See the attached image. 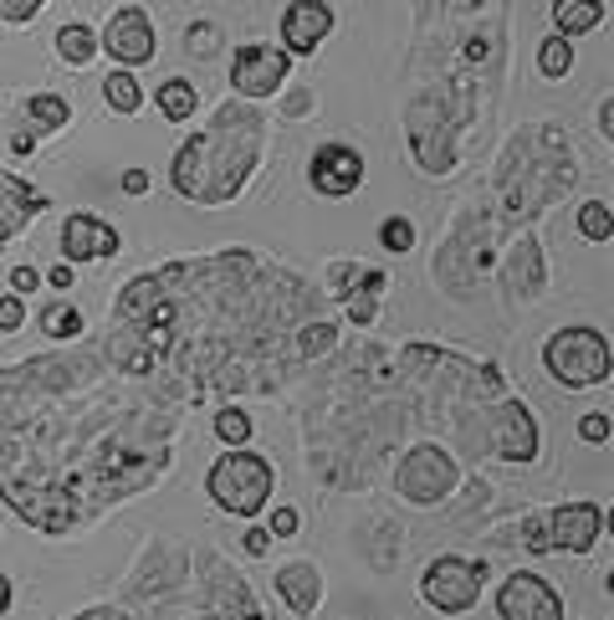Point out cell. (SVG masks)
<instances>
[{
  "label": "cell",
  "mask_w": 614,
  "mask_h": 620,
  "mask_svg": "<svg viewBox=\"0 0 614 620\" xmlns=\"http://www.w3.org/2000/svg\"><path fill=\"white\" fill-rule=\"evenodd\" d=\"M169 446L174 420L129 401L108 380L103 354L0 369V498L41 534L62 538L129 498L93 452L139 492L169 467Z\"/></svg>",
  "instance_id": "1"
},
{
  "label": "cell",
  "mask_w": 614,
  "mask_h": 620,
  "mask_svg": "<svg viewBox=\"0 0 614 620\" xmlns=\"http://www.w3.org/2000/svg\"><path fill=\"white\" fill-rule=\"evenodd\" d=\"M266 150V118L246 103H226L210 114V123L190 134L174 150L169 184L190 205H226L246 190L251 169L262 165Z\"/></svg>",
  "instance_id": "2"
},
{
  "label": "cell",
  "mask_w": 614,
  "mask_h": 620,
  "mask_svg": "<svg viewBox=\"0 0 614 620\" xmlns=\"http://www.w3.org/2000/svg\"><path fill=\"white\" fill-rule=\"evenodd\" d=\"M272 487H277V467L256 456L251 446H226V456H216V467L205 472V492L220 513L231 518H256L272 503Z\"/></svg>",
  "instance_id": "3"
},
{
  "label": "cell",
  "mask_w": 614,
  "mask_h": 620,
  "mask_svg": "<svg viewBox=\"0 0 614 620\" xmlns=\"http://www.w3.org/2000/svg\"><path fill=\"white\" fill-rule=\"evenodd\" d=\"M543 369L553 374V385H564V390L604 385L614 369L610 338L599 334V329H589V323H568V329H558L543 344Z\"/></svg>",
  "instance_id": "4"
},
{
  "label": "cell",
  "mask_w": 614,
  "mask_h": 620,
  "mask_svg": "<svg viewBox=\"0 0 614 620\" xmlns=\"http://www.w3.org/2000/svg\"><path fill=\"white\" fill-rule=\"evenodd\" d=\"M456 482H461V467H456V456H450L446 446H435V441L410 446L405 462H399V472H395V492L416 508L446 503L450 492H456Z\"/></svg>",
  "instance_id": "5"
},
{
  "label": "cell",
  "mask_w": 614,
  "mask_h": 620,
  "mask_svg": "<svg viewBox=\"0 0 614 620\" xmlns=\"http://www.w3.org/2000/svg\"><path fill=\"white\" fill-rule=\"evenodd\" d=\"M482 580H486V564L477 559H461V553H441L425 564L420 574V600L441 610V616H466V610H477L482 600Z\"/></svg>",
  "instance_id": "6"
},
{
  "label": "cell",
  "mask_w": 614,
  "mask_h": 620,
  "mask_svg": "<svg viewBox=\"0 0 614 620\" xmlns=\"http://www.w3.org/2000/svg\"><path fill=\"white\" fill-rule=\"evenodd\" d=\"M497 620H568L564 595L538 570H513L497 585Z\"/></svg>",
  "instance_id": "7"
},
{
  "label": "cell",
  "mask_w": 614,
  "mask_h": 620,
  "mask_svg": "<svg viewBox=\"0 0 614 620\" xmlns=\"http://www.w3.org/2000/svg\"><path fill=\"white\" fill-rule=\"evenodd\" d=\"M98 51H108L118 68H149L159 41H154V21L144 5H118L98 36Z\"/></svg>",
  "instance_id": "8"
},
{
  "label": "cell",
  "mask_w": 614,
  "mask_h": 620,
  "mask_svg": "<svg viewBox=\"0 0 614 620\" xmlns=\"http://www.w3.org/2000/svg\"><path fill=\"white\" fill-rule=\"evenodd\" d=\"M543 523H549V549L558 553H594L604 544V528H610L604 508L589 503V498L558 503L553 513H543Z\"/></svg>",
  "instance_id": "9"
},
{
  "label": "cell",
  "mask_w": 614,
  "mask_h": 620,
  "mask_svg": "<svg viewBox=\"0 0 614 620\" xmlns=\"http://www.w3.org/2000/svg\"><path fill=\"white\" fill-rule=\"evenodd\" d=\"M287 68H292V57H287L282 47H262V41H251V47H236L231 87L246 103L277 98V93H282V83H287Z\"/></svg>",
  "instance_id": "10"
},
{
  "label": "cell",
  "mask_w": 614,
  "mask_h": 620,
  "mask_svg": "<svg viewBox=\"0 0 614 620\" xmlns=\"http://www.w3.org/2000/svg\"><path fill=\"white\" fill-rule=\"evenodd\" d=\"M486 452L497 462H517V467H528L538 456V426H532V410L522 401H502L486 416Z\"/></svg>",
  "instance_id": "11"
},
{
  "label": "cell",
  "mask_w": 614,
  "mask_h": 620,
  "mask_svg": "<svg viewBox=\"0 0 614 620\" xmlns=\"http://www.w3.org/2000/svg\"><path fill=\"white\" fill-rule=\"evenodd\" d=\"M308 184L323 201H349L364 184V154L349 150V144H317L313 159H308Z\"/></svg>",
  "instance_id": "12"
},
{
  "label": "cell",
  "mask_w": 614,
  "mask_h": 620,
  "mask_svg": "<svg viewBox=\"0 0 614 620\" xmlns=\"http://www.w3.org/2000/svg\"><path fill=\"white\" fill-rule=\"evenodd\" d=\"M118 247H123V236H118L103 216H93V211H72V216L62 220V262H72V267L113 262Z\"/></svg>",
  "instance_id": "13"
},
{
  "label": "cell",
  "mask_w": 614,
  "mask_h": 620,
  "mask_svg": "<svg viewBox=\"0 0 614 620\" xmlns=\"http://www.w3.org/2000/svg\"><path fill=\"white\" fill-rule=\"evenodd\" d=\"M333 32V5L323 0H292L282 11V51L287 57H313Z\"/></svg>",
  "instance_id": "14"
},
{
  "label": "cell",
  "mask_w": 614,
  "mask_h": 620,
  "mask_svg": "<svg viewBox=\"0 0 614 620\" xmlns=\"http://www.w3.org/2000/svg\"><path fill=\"white\" fill-rule=\"evenodd\" d=\"M36 211H47V195L0 169V247H5L16 231H26V226L36 220Z\"/></svg>",
  "instance_id": "15"
},
{
  "label": "cell",
  "mask_w": 614,
  "mask_h": 620,
  "mask_svg": "<svg viewBox=\"0 0 614 620\" xmlns=\"http://www.w3.org/2000/svg\"><path fill=\"white\" fill-rule=\"evenodd\" d=\"M277 595H282V605L292 616L308 620L317 605H323V570L308 564V559H292V564L277 570Z\"/></svg>",
  "instance_id": "16"
},
{
  "label": "cell",
  "mask_w": 614,
  "mask_h": 620,
  "mask_svg": "<svg viewBox=\"0 0 614 620\" xmlns=\"http://www.w3.org/2000/svg\"><path fill=\"white\" fill-rule=\"evenodd\" d=\"M507 287H513L517 298H543V287H549V262H543V247H538V236H522L507 257Z\"/></svg>",
  "instance_id": "17"
},
{
  "label": "cell",
  "mask_w": 614,
  "mask_h": 620,
  "mask_svg": "<svg viewBox=\"0 0 614 620\" xmlns=\"http://www.w3.org/2000/svg\"><path fill=\"white\" fill-rule=\"evenodd\" d=\"M553 26L558 36H589L604 26V0H553Z\"/></svg>",
  "instance_id": "18"
},
{
  "label": "cell",
  "mask_w": 614,
  "mask_h": 620,
  "mask_svg": "<svg viewBox=\"0 0 614 620\" xmlns=\"http://www.w3.org/2000/svg\"><path fill=\"white\" fill-rule=\"evenodd\" d=\"M154 103H159V114H165L169 123H190L200 108V93H195V83H184V78H165V83L154 87Z\"/></svg>",
  "instance_id": "19"
},
{
  "label": "cell",
  "mask_w": 614,
  "mask_h": 620,
  "mask_svg": "<svg viewBox=\"0 0 614 620\" xmlns=\"http://www.w3.org/2000/svg\"><path fill=\"white\" fill-rule=\"evenodd\" d=\"M26 118L36 123V134H62L67 123H72V103L62 93H32L26 98Z\"/></svg>",
  "instance_id": "20"
},
{
  "label": "cell",
  "mask_w": 614,
  "mask_h": 620,
  "mask_svg": "<svg viewBox=\"0 0 614 620\" xmlns=\"http://www.w3.org/2000/svg\"><path fill=\"white\" fill-rule=\"evenodd\" d=\"M103 98H108V108H113V114H139V108H144V83H139V78H133V68H118V72H108V78H103Z\"/></svg>",
  "instance_id": "21"
},
{
  "label": "cell",
  "mask_w": 614,
  "mask_h": 620,
  "mask_svg": "<svg viewBox=\"0 0 614 620\" xmlns=\"http://www.w3.org/2000/svg\"><path fill=\"white\" fill-rule=\"evenodd\" d=\"M57 57H62L67 68H87L98 57V32L93 26H62L57 32Z\"/></svg>",
  "instance_id": "22"
},
{
  "label": "cell",
  "mask_w": 614,
  "mask_h": 620,
  "mask_svg": "<svg viewBox=\"0 0 614 620\" xmlns=\"http://www.w3.org/2000/svg\"><path fill=\"white\" fill-rule=\"evenodd\" d=\"M210 426H216L220 446H251V431H256V420H251L241 405H220Z\"/></svg>",
  "instance_id": "23"
},
{
  "label": "cell",
  "mask_w": 614,
  "mask_h": 620,
  "mask_svg": "<svg viewBox=\"0 0 614 620\" xmlns=\"http://www.w3.org/2000/svg\"><path fill=\"white\" fill-rule=\"evenodd\" d=\"M41 334L67 344V338L83 334V313H77L72 302H47V308H41Z\"/></svg>",
  "instance_id": "24"
},
{
  "label": "cell",
  "mask_w": 614,
  "mask_h": 620,
  "mask_svg": "<svg viewBox=\"0 0 614 620\" xmlns=\"http://www.w3.org/2000/svg\"><path fill=\"white\" fill-rule=\"evenodd\" d=\"M538 72L549 78V83H558V78H568L574 72V47H568V36L553 32L543 47H538Z\"/></svg>",
  "instance_id": "25"
},
{
  "label": "cell",
  "mask_w": 614,
  "mask_h": 620,
  "mask_svg": "<svg viewBox=\"0 0 614 620\" xmlns=\"http://www.w3.org/2000/svg\"><path fill=\"white\" fill-rule=\"evenodd\" d=\"M333 344H338V323H302L298 338H292V349H298L302 359H317V354H328Z\"/></svg>",
  "instance_id": "26"
},
{
  "label": "cell",
  "mask_w": 614,
  "mask_h": 620,
  "mask_svg": "<svg viewBox=\"0 0 614 620\" xmlns=\"http://www.w3.org/2000/svg\"><path fill=\"white\" fill-rule=\"evenodd\" d=\"M579 231L589 236V241H599V247H604V241L614 236L610 201H583V205H579Z\"/></svg>",
  "instance_id": "27"
},
{
  "label": "cell",
  "mask_w": 614,
  "mask_h": 620,
  "mask_svg": "<svg viewBox=\"0 0 614 620\" xmlns=\"http://www.w3.org/2000/svg\"><path fill=\"white\" fill-rule=\"evenodd\" d=\"M380 247H384V252H416V226H410V220H405V216H389V220H384V226H380Z\"/></svg>",
  "instance_id": "28"
},
{
  "label": "cell",
  "mask_w": 614,
  "mask_h": 620,
  "mask_svg": "<svg viewBox=\"0 0 614 620\" xmlns=\"http://www.w3.org/2000/svg\"><path fill=\"white\" fill-rule=\"evenodd\" d=\"M216 41H220V32L210 26V21H195V26L184 32V47H190V57H200V62L216 57Z\"/></svg>",
  "instance_id": "29"
},
{
  "label": "cell",
  "mask_w": 614,
  "mask_h": 620,
  "mask_svg": "<svg viewBox=\"0 0 614 620\" xmlns=\"http://www.w3.org/2000/svg\"><path fill=\"white\" fill-rule=\"evenodd\" d=\"M344 302H349V323H353V329H369V323L380 319V298H374V293H359V287H353Z\"/></svg>",
  "instance_id": "30"
},
{
  "label": "cell",
  "mask_w": 614,
  "mask_h": 620,
  "mask_svg": "<svg viewBox=\"0 0 614 620\" xmlns=\"http://www.w3.org/2000/svg\"><path fill=\"white\" fill-rule=\"evenodd\" d=\"M21 323H26V298L0 293V334H21Z\"/></svg>",
  "instance_id": "31"
},
{
  "label": "cell",
  "mask_w": 614,
  "mask_h": 620,
  "mask_svg": "<svg viewBox=\"0 0 614 620\" xmlns=\"http://www.w3.org/2000/svg\"><path fill=\"white\" fill-rule=\"evenodd\" d=\"M517 544H522L528 553H553L549 549V523H543V513H532V518L522 523V538H517Z\"/></svg>",
  "instance_id": "32"
},
{
  "label": "cell",
  "mask_w": 614,
  "mask_h": 620,
  "mask_svg": "<svg viewBox=\"0 0 614 620\" xmlns=\"http://www.w3.org/2000/svg\"><path fill=\"white\" fill-rule=\"evenodd\" d=\"M298 528H302L298 508H272V513H266V534H272V538H292Z\"/></svg>",
  "instance_id": "33"
},
{
  "label": "cell",
  "mask_w": 614,
  "mask_h": 620,
  "mask_svg": "<svg viewBox=\"0 0 614 620\" xmlns=\"http://www.w3.org/2000/svg\"><path fill=\"white\" fill-rule=\"evenodd\" d=\"M579 437L604 446V441H610V410H589V416H579Z\"/></svg>",
  "instance_id": "34"
},
{
  "label": "cell",
  "mask_w": 614,
  "mask_h": 620,
  "mask_svg": "<svg viewBox=\"0 0 614 620\" xmlns=\"http://www.w3.org/2000/svg\"><path fill=\"white\" fill-rule=\"evenodd\" d=\"M272 544H277V538L266 534V523H251L246 534H241V549H246L251 559H266V549H272Z\"/></svg>",
  "instance_id": "35"
},
{
  "label": "cell",
  "mask_w": 614,
  "mask_h": 620,
  "mask_svg": "<svg viewBox=\"0 0 614 620\" xmlns=\"http://www.w3.org/2000/svg\"><path fill=\"white\" fill-rule=\"evenodd\" d=\"M41 0H0V21H32Z\"/></svg>",
  "instance_id": "36"
},
{
  "label": "cell",
  "mask_w": 614,
  "mask_h": 620,
  "mask_svg": "<svg viewBox=\"0 0 614 620\" xmlns=\"http://www.w3.org/2000/svg\"><path fill=\"white\" fill-rule=\"evenodd\" d=\"M36 287H41V272H36V267H16V272H11V293L26 298V293H36Z\"/></svg>",
  "instance_id": "37"
},
{
  "label": "cell",
  "mask_w": 614,
  "mask_h": 620,
  "mask_svg": "<svg viewBox=\"0 0 614 620\" xmlns=\"http://www.w3.org/2000/svg\"><path fill=\"white\" fill-rule=\"evenodd\" d=\"M123 195H149V169H123Z\"/></svg>",
  "instance_id": "38"
},
{
  "label": "cell",
  "mask_w": 614,
  "mask_h": 620,
  "mask_svg": "<svg viewBox=\"0 0 614 620\" xmlns=\"http://www.w3.org/2000/svg\"><path fill=\"white\" fill-rule=\"evenodd\" d=\"M72 620H133L123 605H93V610H83V616H72Z\"/></svg>",
  "instance_id": "39"
},
{
  "label": "cell",
  "mask_w": 614,
  "mask_h": 620,
  "mask_svg": "<svg viewBox=\"0 0 614 620\" xmlns=\"http://www.w3.org/2000/svg\"><path fill=\"white\" fill-rule=\"evenodd\" d=\"M72 277H77V267H72V262H57V267H47V283L57 287V293H67V287H72Z\"/></svg>",
  "instance_id": "40"
},
{
  "label": "cell",
  "mask_w": 614,
  "mask_h": 620,
  "mask_svg": "<svg viewBox=\"0 0 614 620\" xmlns=\"http://www.w3.org/2000/svg\"><path fill=\"white\" fill-rule=\"evenodd\" d=\"M384 287H389V277H384L380 267H369L364 277H359V293H374V298H384Z\"/></svg>",
  "instance_id": "41"
},
{
  "label": "cell",
  "mask_w": 614,
  "mask_h": 620,
  "mask_svg": "<svg viewBox=\"0 0 614 620\" xmlns=\"http://www.w3.org/2000/svg\"><path fill=\"white\" fill-rule=\"evenodd\" d=\"M599 139H604V144L614 139V98L599 103Z\"/></svg>",
  "instance_id": "42"
},
{
  "label": "cell",
  "mask_w": 614,
  "mask_h": 620,
  "mask_svg": "<svg viewBox=\"0 0 614 620\" xmlns=\"http://www.w3.org/2000/svg\"><path fill=\"white\" fill-rule=\"evenodd\" d=\"M11 600H16V589H11V580L0 574V620H5V610H11Z\"/></svg>",
  "instance_id": "43"
},
{
  "label": "cell",
  "mask_w": 614,
  "mask_h": 620,
  "mask_svg": "<svg viewBox=\"0 0 614 620\" xmlns=\"http://www.w3.org/2000/svg\"><path fill=\"white\" fill-rule=\"evenodd\" d=\"M11 150H16V154H32V150H36V134H11Z\"/></svg>",
  "instance_id": "44"
}]
</instances>
